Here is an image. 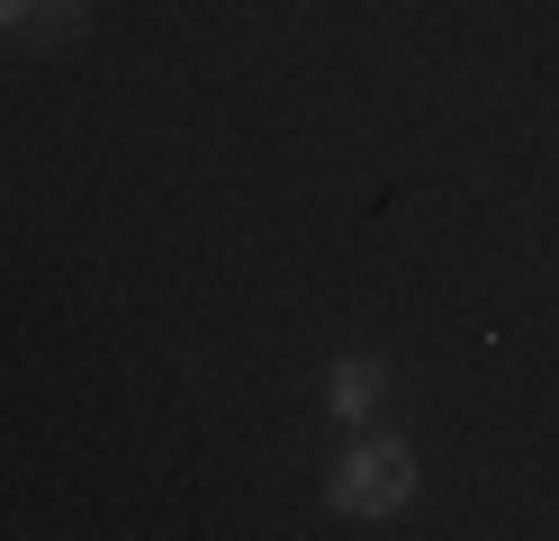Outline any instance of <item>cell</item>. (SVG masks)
<instances>
[{
  "mask_svg": "<svg viewBox=\"0 0 559 541\" xmlns=\"http://www.w3.org/2000/svg\"><path fill=\"white\" fill-rule=\"evenodd\" d=\"M406 487H415V460L397 443H361L334 469V505L343 515H389V505H406Z\"/></svg>",
  "mask_w": 559,
  "mask_h": 541,
  "instance_id": "6da1fadb",
  "label": "cell"
},
{
  "mask_svg": "<svg viewBox=\"0 0 559 541\" xmlns=\"http://www.w3.org/2000/svg\"><path fill=\"white\" fill-rule=\"evenodd\" d=\"M82 27V0H0V36H27V46H63Z\"/></svg>",
  "mask_w": 559,
  "mask_h": 541,
  "instance_id": "7a4b0ae2",
  "label": "cell"
},
{
  "mask_svg": "<svg viewBox=\"0 0 559 541\" xmlns=\"http://www.w3.org/2000/svg\"><path fill=\"white\" fill-rule=\"evenodd\" d=\"M325 397H334V415H370V397H379V361H334Z\"/></svg>",
  "mask_w": 559,
  "mask_h": 541,
  "instance_id": "3957f363",
  "label": "cell"
}]
</instances>
